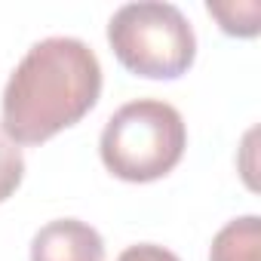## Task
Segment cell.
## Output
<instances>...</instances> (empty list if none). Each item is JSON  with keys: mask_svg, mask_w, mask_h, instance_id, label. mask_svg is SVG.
<instances>
[{"mask_svg": "<svg viewBox=\"0 0 261 261\" xmlns=\"http://www.w3.org/2000/svg\"><path fill=\"white\" fill-rule=\"evenodd\" d=\"M117 62L148 80H178L197 59V37L175 4L139 0L120 7L108 22Z\"/></svg>", "mask_w": 261, "mask_h": 261, "instance_id": "3957f363", "label": "cell"}, {"mask_svg": "<svg viewBox=\"0 0 261 261\" xmlns=\"http://www.w3.org/2000/svg\"><path fill=\"white\" fill-rule=\"evenodd\" d=\"M209 261H261V221L258 215H243L227 221L209 249Z\"/></svg>", "mask_w": 261, "mask_h": 261, "instance_id": "5b68a950", "label": "cell"}, {"mask_svg": "<svg viewBox=\"0 0 261 261\" xmlns=\"http://www.w3.org/2000/svg\"><path fill=\"white\" fill-rule=\"evenodd\" d=\"M101 95V65L77 37L34 43L7 80L0 133L13 145H43L80 123Z\"/></svg>", "mask_w": 261, "mask_h": 261, "instance_id": "6da1fadb", "label": "cell"}, {"mask_svg": "<svg viewBox=\"0 0 261 261\" xmlns=\"http://www.w3.org/2000/svg\"><path fill=\"white\" fill-rule=\"evenodd\" d=\"M188 148V126L163 98H136L111 114L101 129L98 154L111 175L145 185L169 175Z\"/></svg>", "mask_w": 261, "mask_h": 261, "instance_id": "7a4b0ae2", "label": "cell"}, {"mask_svg": "<svg viewBox=\"0 0 261 261\" xmlns=\"http://www.w3.org/2000/svg\"><path fill=\"white\" fill-rule=\"evenodd\" d=\"M209 16L218 19L221 31L230 34V37H255L258 34V16H261V7L258 4H206Z\"/></svg>", "mask_w": 261, "mask_h": 261, "instance_id": "8992f818", "label": "cell"}, {"mask_svg": "<svg viewBox=\"0 0 261 261\" xmlns=\"http://www.w3.org/2000/svg\"><path fill=\"white\" fill-rule=\"evenodd\" d=\"M117 261H181L175 252L157 246V243H139V246H129L120 252Z\"/></svg>", "mask_w": 261, "mask_h": 261, "instance_id": "ba28073f", "label": "cell"}, {"mask_svg": "<svg viewBox=\"0 0 261 261\" xmlns=\"http://www.w3.org/2000/svg\"><path fill=\"white\" fill-rule=\"evenodd\" d=\"M25 178V157L22 148L13 145L4 133H0V203L10 200Z\"/></svg>", "mask_w": 261, "mask_h": 261, "instance_id": "52a82bcc", "label": "cell"}, {"mask_svg": "<svg viewBox=\"0 0 261 261\" xmlns=\"http://www.w3.org/2000/svg\"><path fill=\"white\" fill-rule=\"evenodd\" d=\"M31 261H105V240L80 218H56L34 233Z\"/></svg>", "mask_w": 261, "mask_h": 261, "instance_id": "277c9868", "label": "cell"}]
</instances>
